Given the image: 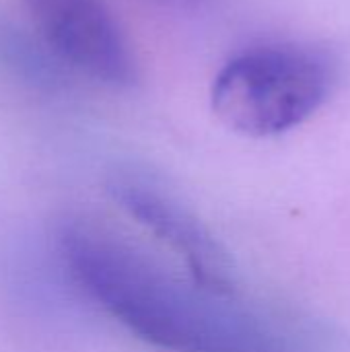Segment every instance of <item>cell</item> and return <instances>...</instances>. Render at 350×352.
I'll return each mask as SVG.
<instances>
[{
  "mask_svg": "<svg viewBox=\"0 0 350 352\" xmlns=\"http://www.w3.org/2000/svg\"><path fill=\"white\" fill-rule=\"evenodd\" d=\"M0 70L37 89H58L62 62L27 31L0 14Z\"/></svg>",
  "mask_w": 350,
  "mask_h": 352,
  "instance_id": "5",
  "label": "cell"
},
{
  "mask_svg": "<svg viewBox=\"0 0 350 352\" xmlns=\"http://www.w3.org/2000/svg\"><path fill=\"white\" fill-rule=\"evenodd\" d=\"M43 45L70 68L111 87L136 80V62L103 0H23Z\"/></svg>",
  "mask_w": 350,
  "mask_h": 352,
  "instance_id": "4",
  "label": "cell"
},
{
  "mask_svg": "<svg viewBox=\"0 0 350 352\" xmlns=\"http://www.w3.org/2000/svg\"><path fill=\"white\" fill-rule=\"evenodd\" d=\"M107 190L111 198L149 233L163 241L188 268L200 289L233 297L235 268L206 225L163 184L134 169L116 171Z\"/></svg>",
  "mask_w": 350,
  "mask_h": 352,
  "instance_id": "3",
  "label": "cell"
},
{
  "mask_svg": "<svg viewBox=\"0 0 350 352\" xmlns=\"http://www.w3.org/2000/svg\"><path fill=\"white\" fill-rule=\"evenodd\" d=\"M58 248L74 283L136 338L169 352H245L274 338L264 326L198 285H186L116 229L68 217Z\"/></svg>",
  "mask_w": 350,
  "mask_h": 352,
  "instance_id": "1",
  "label": "cell"
},
{
  "mask_svg": "<svg viewBox=\"0 0 350 352\" xmlns=\"http://www.w3.org/2000/svg\"><path fill=\"white\" fill-rule=\"evenodd\" d=\"M336 85L330 54L303 45H264L237 54L217 74L212 111L231 130L266 138L309 120Z\"/></svg>",
  "mask_w": 350,
  "mask_h": 352,
  "instance_id": "2",
  "label": "cell"
},
{
  "mask_svg": "<svg viewBox=\"0 0 350 352\" xmlns=\"http://www.w3.org/2000/svg\"><path fill=\"white\" fill-rule=\"evenodd\" d=\"M245 352H283V349H281L278 342H272V344H266V346H260V349H254V351Z\"/></svg>",
  "mask_w": 350,
  "mask_h": 352,
  "instance_id": "6",
  "label": "cell"
}]
</instances>
